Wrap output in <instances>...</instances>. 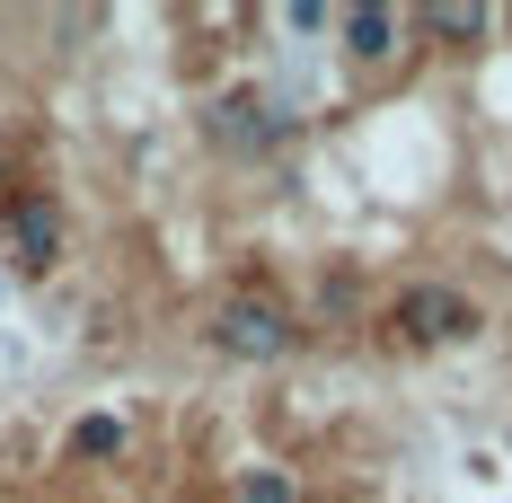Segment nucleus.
<instances>
[{
    "label": "nucleus",
    "mask_w": 512,
    "mask_h": 503,
    "mask_svg": "<svg viewBox=\"0 0 512 503\" xmlns=\"http://www.w3.org/2000/svg\"><path fill=\"white\" fill-rule=\"evenodd\" d=\"M283 27H292V36H327V27H336V18H327V9H318V0H301V9H283Z\"/></svg>",
    "instance_id": "nucleus-9"
},
{
    "label": "nucleus",
    "mask_w": 512,
    "mask_h": 503,
    "mask_svg": "<svg viewBox=\"0 0 512 503\" xmlns=\"http://www.w3.org/2000/svg\"><path fill=\"white\" fill-rule=\"evenodd\" d=\"M389 327L407 345H477L486 336V309L468 301V292H451V283H407L389 301Z\"/></svg>",
    "instance_id": "nucleus-2"
},
{
    "label": "nucleus",
    "mask_w": 512,
    "mask_h": 503,
    "mask_svg": "<svg viewBox=\"0 0 512 503\" xmlns=\"http://www.w3.org/2000/svg\"><path fill=\"white\" fill-rule=\"evenodd\" d=\"M204 345L230 353V362H283V353L301 345V318H292L283 301H265V292H230V301L212 309Z\"/></svg>",
    "instance_id": "nucleus-1"
},
{
    "label": "nucleus",
    "mask_w": 512,
    "mask_h": 503,
    "mask_svg": "<svg viewBox=\"0 0 512 503\" xmlns=\"http://www.w3.org/2000/svg\"><path fill=\"white\" fill-rule=\"evenodd\" d=\"M124 451V415H80L71 424V459H115Z\"/></svg>",
    "instance_id": "nucleus-6"
},
{
    "label": "nucleus",
    "mask_w": 512,
    "mask_h": 503,
    "mask_svg": "<svg viewBox=\"0 0 512 503\" xmlns=\"http://www.w3.org/2000/svg\"><path fill=\"white\" fill-rule=\"evenodd\" d=\"M415 27H433V36H451V45H477L495 18H486V9H415Z\"/></svg>",
    "instance_id": "nucleus-7"
},
{
    "label": "nucleus",
    "mask_w": 512,
    "mask_h": 503,
    "mask_svg": "<svg viewBox=\"0 0 512 503\" xmlns=\"http://www.w3.org/2000/svg\"><path fill=\"white\" fill-rule=\"evenodd\" d=\"M292 124H283V106L274 98H256V89H230V98L212 106V142L221 151H274Z\"/></svg>",
    "instance_id": "nucleus-4"
},
{
    "label": "nucleus",
    "mask_w": 512,
    "mask_h": 503,
    "mask_svg": "<svg viewBox=\"0 0 512 503\" xmlns=\"http://www.w3.org/2000/svg\"><path fill=\"white\" fill-rule=\"evenodd\" d=\"M354 301H362V292H354V274H336V283H318V309H336V318H345Z\"/></svg>",
    "instance_id": "nucleus-10"
},
{
    "label": "nucleus",
    "mask_w": 512,
    "mask_h": 503,
    "mask_svg": "<svg viewBox=\"0 0 512 503\" xmlns=\"http://www.w3.org/2000/svg\"><path fill=\"white\" fill-rule=\"evenodd\" d=\"M336 36H345L354 62H389L398 36H407V18H398V9H336Z\"/></svg>",
    "instance_id": "nucleus-5"
},
{
    "label": "nucleus",
    "mask_w": 512,
    "mask_h": 503,
    "mask_svg": "<svg viewBox=\"0 0 512 503\" xmlns=\"http://www.w3.org/2000/svg\"><path fill=\"white\" fill-rule=\"evenodd\" d=\"M0 239H9V265H18L27 283L62 265V212H53L45 186H27L18 203H0Z\"/></svg>",
    "instance_id": "nucleus-3"
},
{
    "label": "nucleus",
    "mask_w": 512,
    "mask_h": 503,
    "mask_svg": "<svg viewBox=\"0 0 512 503\" xmlns=\"http://www.w3.org/2000/svg\"><path fill=\"white\" fill-rule=\"evenodd\" d=\"M239 503H301L292 468H239Z\"/></svg>",
    "instance_id": "nucleus-8"
}]
</instances>
